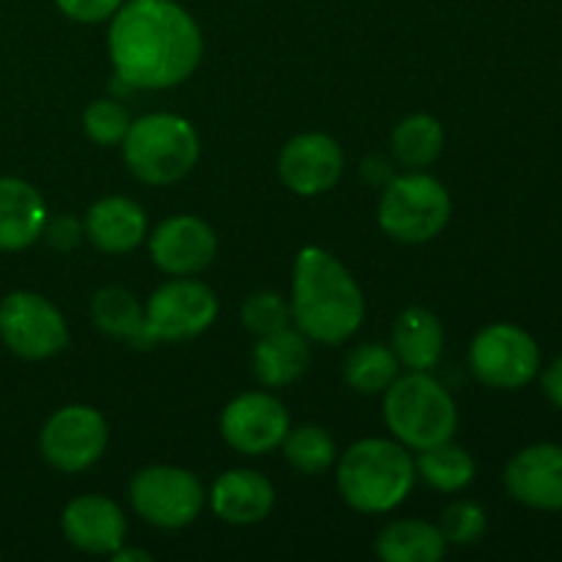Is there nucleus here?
<instances>
[{"label":"nucleus","mask_w":562,"mask_h":562,"mask_svg":"<svg viewBox=\"0 0 562 562\" xmlns=\"http://www.w3.org/2000/svg\"><path fill=\"white\" fill-rule=\"evenodd\" d=\"M417 481L415 459L395 439L368 437L338 459L335 483L357 514L382 516L406 503Z\"/></svg>","instance_id":"7ed1b4c3"},{"label":"nucleus","mask_w":562,"mask_h":562,"mask_svg":"<svg viewBox=\"0 0 562 562\" xmlns=\"http://www.w3.org/2000/svg\"><path fill=\"white\" fill-rule=\"evenodd\" d=\"M47 217V203L31 181L0 176V252H20L36 245Z\"/></svg>","instance_id":"6ab92c4d"},{"label":"nucleus","mask_w":562,"mask_h":562,"mask_svg":"<svg viewBox=\"0 0 562 562\" xmlns=\"http://www.w3.org/2000/svg\"><path fill=\"white\" fill-rule=\"evenodd\" d=\"M42 236H47V241L55 247V250L66 252V250H71L77 241H80L82 225L77 223L75 217H69V214H64V217H55V220L47 217V225H44Z\"/></svg>","instance_id":"2f4dec72"},{"label":"nucleus","mask_w":562,"mask_h":562,"mask_svg":"<svg viewBox=\"0 0 562 562\" xmlns=\"http://www.w3.org/2000/svg\"><path fill=\"white\" fill-rule=\"evenodd\" d=\"M541 387L543 395L549 398V404L562 412V357L549 362L547 371L541 373Z\"/></svg>","instance_id":"473e14b6"},{"label":"nucleus","mask_w":562,"mask_h":562,"mask_svg":"<svg viewBox=\"0 0 562 562\" xmlns=\"http://www.w3.org/2000/svg\"><path fill=\"white\" fill-rule=\"evenodd\" d=\"M289 302L294 327L313 344H346L366 322V294L355 274L316 245L296 252Z\"/></svg>","instance_id":"f03ea898"},{"label":"nucleus","mask_w":562,"mask_h":562,"mask_svg":"<svg viewBox=\"0 0 562 562\" xmlns=\"http://www.w3.org/2000/svg\"><path fill=\"white\" fill-rule=\"evenodd\" d=\"M241 324L256 338L291 327L294 324V318H291V302L285 296H280L278 291H256L241 305Z\"/></svg>","instance_id":"c756f323"},{"label":"nucleus","mask_w":562,"mask_h":562,"mask_svg":"<svg viewBox=\"0 0 562 562\" xmlns=\"http://www.w3.org/2000/svg\"><path fill=\"white\" fill-rule=\"evenodd\" d=\"M415 470L417 477H423L428 486L442 494L464 492L467 486H472L477 475L475 456L467 448H461V445H456L453 439L420 450L415 459Z\"/></svg>","instance_id":"b1692460"},{"label":"nucleus","mask_w":562,"mask_h":562,"mask_svg":"<svg viewBox=\"0 0 562 562\" xmlns=\"http://www.w3.org/2000/svg\"><path fill=\"white\" fill-rule=\"evenodd\" d=\"M346 170V154L333 135L302 132L294 135L278 157V176L294 195L316 198L333 190Z\"/></svg>","instance_id":"ddd939ff"},{"label":"nucleus","mask_w":562,"mask_h":562,"mask_svg":"<svg viewBox=\"0 0 562 562\" xmlns=\"http://www.w3.org/2000/svg\"><path fill=\"white\" fill-rule=\"evenodd\" d=\"M115 562H148L151 560V552H146V549H132V547H121L115 549L113 554H110Z\"/></svg>","instance_id":"72a5a7b5"},{"label":"nucleus","mask_w":562,"mask_h":562,"mask_svg":"<svg viewBox=\"0 0 562 562\" xmlns=\"http://www.w3.org/2000/svg\"><path fill=\"white\" fill-rule=\"evenodd\" d=\"M283 456L300 475H322L338 461V448L327 428L322 426H296L289 428L283 439Z\"/></svg>","instance_id":"bb28decb"},{"label":"nucleus","mask_w":562,"mask_h":562,"mask_svg":"<svg viewBox=\"0 0 562 562\" xmlns=\"http://www.w3.org/2000/svg\"><path fill=\"white\" fill-rule=\"evenodd\" d=\"M390 148L404 168L426 170L442 154L445 130L434 115L412 113L395 124L393 135H390Z\"/></svg>","instance_id":"393cba45"},{"label":"nucleus","mask_w":562,"mask_h":562,"mask_svg":"<svg viewBox=\"0 0 562 562\" xmlns=\"http://www.w3.org/2000/svg\"><path fill=\"white\" fill-rule=\"evenodd\" d=\"M453 201L437 176L426 170H406L390 176L379 198V228L401 245H426L437 239L450 223Z\"/></svg>","instance_id":"423d86ee"},{"label":"nucleus","mask_w":562,"mask_h":562,"mask_svg":"<svg viewBox=\"0 0 562 562\" xmlns=\"http://www.w3.org/2000/svg\"><path fill=\"white\" fill-rule=\"evenodd\" d=\"M91 318L99 333L130 344L132 349H154L146 329V307L124 285H104L91 300Z\"/></svg>","instance_id":"4be33fe9"},{"label":"nucleus","mask_w":562,"mask_h":562,"mask_svg":"<svg viewBox=\"0 0 562 562\" xmlns=\"http://www.w3.org/2000/svg\"><path fill=\"white\" fill-rule=\"evenodd\" d=\"M401 362L387 344H357L344 360V379L355 393L382 395L398 379Z\"/></svg>","instance_id":"a878e982"},{"label":"nucleus","mask_w":562,"mask_h":562,"mask_svg":"<svg viewBox=\"0 0 562 562\" xmlns=\"http://www.w3.org/2000/svg\"><path fill=\"white\" fill-rule=\"evenodd\" d=\"M146 329L154 344H181L206 333L220 313V300L195 278H170L146 305Z\"/></svg>","instance_id":"9b49d317"},{"label":"nucleus","mask_w":562,"mask_h":562,"mask_svg":"<svg viewBox=\"0 0 562 562\" xmlns=\"http://www.w3.org/2000/svg\"><path fill=\"white\" fill-rule=\"evenodd\" d=\"M82 231L97 250L108 256H126L146 241L148 217L132 198L108 195L88 209Z\"/></svg>","instance_id":"a211bd4d"},{"label":"nucleus","mask_w":562,"mask_h":562,"mask_svg":"<svg viewBox=\"0 0 562 562\" xmlns=\"http://www.w3.org/2000/svg\"><path fill=\"white\" fill-rule=\"evenodd\" d=\"M206 499L220 521L234 527H250L272 514L274 486L258 470H228L212 483Z\"/></svg>","instance_id":"f3484780"},{"label":"nucleus","mask_w":562,"mask_h":562,"mask_svg":"<svg viewBox=\"0 0 562 562\" xmlns=\"http://www.w3.org/2000/svg\"><path fill=\"white\" fill-rule=\"evenodd\" d=\"M291 428L283 401L263 390L236 395L220 415V434L225 445L241 456H267L283 445Z\"/></svg>","instance_id":"f8f14e48"},{"label":"nucleus","mask_w":562,"mask_h":562,"mask_svg":"<svg viewBox=\"0 0 562 562\" xmlns=\"http://www.w3.org/2000/svg\"><path fill=\"white\" fill-rule=\"evenodd\" d=\"M384 426L395 442L406 450H420L442 445L456 437L459 406L448 387L431 376V371H409L384 390Z\"/></svg>","instance_id":"20e7f679"},{"label":"nucleus","mask_w":562,"mask_h":562,"mask_svg":"<svg viewBox=\"0 0 562 562\" xmlns=\"http://www.w3.org/2000/svg\"><path fill=\"white\" fill-rule=\"evenodd\" d=\"M148 256L170 278H192L217 258V234L195 214H173L148 236Z\"/></svg>","instance_id":"4468645a"},{"label":"nucleus","mask_w":562,"mask_h":562,"mask_svg":"<svg viewBox=\"0 0 562 562\" xmlns=\"http://www.w3.org/2000/svg\"><path fill=\"white\" fill-rule=\"evenodd\" d=\"M126 168L151 187H168L187 179L201 157L198 130L179 113H148L130 124L121 140Z\"/></svg>","instance_id":"39448f33"},{"label":"nucleus","mask_w":562,"mask_h":562,"mask_svg":"<svg viewBox=\"0 0 562 562\" xmlns=\"http://www.w3.org/2000/svg\"><path fill=\"white\" fill-rule=\"evenodd\" d=\"M439 530H442L448 547H475L486 536L488 516L472 499H456L442 510Z\"/></svg>","instance_id":"c85d7f7f"},{"label":"nucleus","mask_w":562,"mask_h":562,"mask_svg":"<svg viewBox=\"0 0 562 562\" xmlns=\"http://www.w3.org/2000/svg\"><path fill=\"white\" fill-rule=\"evenodd\" d=\"M132 124V115L119 99H93L82 110V132L91 143L104 148L121 146Z\"/></svg>","instance_id":"cd10ccee"},{"label":"nucleus","mask_w":562,"mask_h":562,"mask_svg":"<svg viewBox=\"0 0 562 562\" xmlns=\"http://www.w3.org/2000/svg\"><path fill=\"white\" fill-rule=\"evenodd\" d=\"M60 532L77 552L110 558L126 543V516L110 497L82 494L66 503L60 514Z\"/></svg>","instance_id":"dca6fc26"},{"label":"nucleus","mask_w":562,"mask_h":562,"mask_svg":"<svg viewBox=\"0 0 562 562\" xmlns=\"http://www.w3.org/2000/svg\"><path fill=\"white\" fill-rule=\"evenodd\" d=\"M505 492L514 503L541 514L562 510V445L536 442L505 464Z\"/></svg>","instance_id":"2eb2a0df"},{"label":"nucleus","mask_w":562,"mask_h":562,"mask_svg":"<svg viewBox=\"0 0 562 562\" xmlns=\"http://www.w3.org/2000/svg\"><path fill=\"white\" fill-rule=\"evenodd\" d=\"M390 349L406 371H434L445 351V327L428 307H406L393 324Z\"/></svg>","instance_id":"aec40b11"},{"label":"nucleus","mask_w":562,"mask_h":562,"mask_svg":"<svg viewBox=\"0 0 562 562\" xmlns=\"http://www.w3.org/2000/svg\"><path fill=\"white\" fill-rule=\"evenodd\" d=\"M110 442L108 420L99 409L69 404L55 409L38 431V453L53 470L77 475L97 464Z\"/></svg>","instance_id":"9d476101"},{"label":"nucleus","mask_w":562,"mask_h":562,"mask_svg":"<svg viewBox=\"0 0 562 562\" xmlns=\"http://www.w3.org/2000/svg\"><path fill=\"white\" fill-rule=\"evenodd\" d=\"M132 510L157 530H184L201 516L206 488L195 472L173 464L143 467L130 481Z\"/></svg>","instance_id":"0eeeda50"},{"label":"nucleus","mask_w":562,"mask_h":562,"mask_svg":"<svg viewBox=\"0 0 562 562\" xmlns=\"http://www.w3.org/2000/svg\"><path fill=\"white\" fill-rule=\"evenodd\" d=\"M467 362L481 384L514 393L541 373V349L519 324L494 322L472 338Z\"/></svg>","instance_id":"6e6552de"},{"label":"nucleus","mask_w":562,"mask_h":562,"mask_svg":"<svg viewBox=\"0 0 562 562\" xmlns=\"http://www.w3.org/2000/svg\"><path fill=\"white\" fill-rule=\"evenodd\" d=\"M55 5L66 20L80 22V25H99V22L113 20L124 0H55Z\"/></svg>","instance_id":"7c9ffc66"},{"label":"nucleus","mask_w":562,"mask_h":562,"mask_svg":"<svg viewBox=\"0 0 562 562\" xmlns=\"http://www.w3.org/2000/svg\"><path fill=\"white\" fill-rule=\"evenodd\" d=\"M376 554L384 562H439L448 554V541L434 521L398 519L376 536Z\"/></svg>","instance_id":"5701e85b"},{"label":"nucleus","mask_w":562,"mask_h":562,"mask_svg":"<svg viewBox=\"0 0 562 562\" xmlns=\"http://www.w3.org/2000/svg\"><path fill=\"white\" fill-rule=\"evenodd\" d=\"M108 53L126 88L168 91L201 66L203 33L176 0H124L110 20Z\"/></svg>","instance_id":"f257e3e1"},{"label":"nucleus","mask_w":562,"mask_h":562,"mask_svg":"<svg viewBox=\"0 0 562 562\" xmlns=\"http://www.w3.org/2000/svg\"><path fill=\"white\" fill-rule=\"evenodd\" d=\"M64 313L36 291H11L0 300V340L20 360H49L69 346Z\"/></svg>","instance_id":"1a4fd4ad"},{"label":"nucleus","mask_w":562,"mask_h":562,"mask_svg":"<svg viewBox=\"0 0 562 562\" xmlns=\"http://www.w3.org/2000/svg\"><path fill=\"white\" fill-rule=\"evenodd\" d=\"M311 366V340L296 327L261 335L252 349V373L263 387H289Z\"/></svg>","instance_id":"412c9836"}]
</instances>
